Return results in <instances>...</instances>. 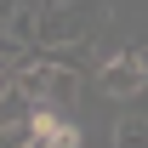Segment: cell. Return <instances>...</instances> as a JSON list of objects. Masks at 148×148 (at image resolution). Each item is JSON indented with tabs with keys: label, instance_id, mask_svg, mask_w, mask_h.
Here are the masks:
<instances>
[{
	"label": "cell",
	"instance_id": "cell-5",
	"mask_svg": "<svg viewBox=\"0 0 148 148\" xmlns=\"http://www.w3.org/2000/svg\"><path fill=\"white\" fill-rule=\"evenodd\" d=\"M23 0H0V34H6V29H12V12H17Z\"/></svg>",
	"mask_w": 148,
	"mask_h": 148
},
{
	"label": "cell",
	"instance_id": "cell-6",
	"mask_svg": "<svg viewBox=\"0 0 148 148\" xmlns=\"http://www.w3.org/2000/svg\"><path fill=\"white\" fill-rule=\"evenodd\" d=\"M51 6H57V0H51ZM63 6H69V0H63Z\"/></svg>",
	"mask_w": 148,
	"mask_h": 148
},
{
	"label": "cell",
	"instance_id": "cell-4",
	"mask_svg": "<svg viewBox=\"0 0 148 148\" xmlns=\"http://www.w3.org/2000/svg\"><path fill=\"white\" fill-rule=\"evenodd\" d=\"M108 143H120V148H143V143H148V114H125V120L114 125Z\"/></svg>",
	"mask_w": 148,
	"mask_h": 148
},
{
	"label": "cell",
	"instance_id": "cell-2",
	"mask_svg": "<svg viewBox=\"0 0 148 148\" xmlns=\"http://www.w3.org/2000/svg\"><path fill=\"white\" fill-rule=\"evenodd\" d=\"M86 137H80V125H74V114L51 108V103H34L29 108V137H23V148H80Z\"/></svg>",
	"mask_w": 148,
	"mask_h": 148
},
{
	"label": "cell",
	"instance_id": "cell-3",
	"mask_svg": "<svg viewBox=\"0 0 148 148\" xmlns=\"http://www.w3.org/2000/svg\"><path fill=\"white\" fill-rule=\"evenodd\" d=\"M23 120H29V97H23L17 86H12V91H0V137H6L12 125H23Z\"/></svg>",
	"mask_w": 148,
	"mask_h": 148
},
{
	"label": "cell",
	"instance_id": "cell-1",
	"mask_svg": "<svg viewBox=\"0 0 148 148\" xmlns=\"http://www.w3.org/2000/svg\"><path fill=\"white\" fill-rule=\"evenodd\" d=\"M97 86L114 97V103H125V97H137L148 86V57L137 51V46H125V51H114L97 63Z\"/></svg>",
	"mask_w": 148,
	"mask_h": 148
}]
</instances>
